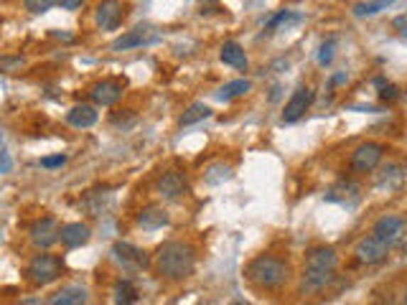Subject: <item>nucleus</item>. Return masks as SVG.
I'll list each match as a JSON object with an SVG mask.
<instances>
[{"instance_id": "22", "label": "nucleus", "mask_w": 407, "mask_h": 305, "mask_svg": "<svg viewBox=\"0 0 407 305\" xmlns=\"http://www.w3.org/2000/svg\"><path fill=\"white\" fill-rule=\"evenodd\" d=\"M249 89H252V82H249V79H232V82H227V84L222 87L214 97L222 99V102H232V99L244 97Z\"/></svg>"}, {"instance_id": "34", "label": "nucleus", "mask_w": 407, "mask_h": 305, "mask_svg": "<svg viewBox=\"0 0 407 305\" xmlns=\"http://www.w3.org/2000/svg\"><path fill=\"white\" fill-rule=\"evenodd\" d=\"M64 163H67V155H64V152H56V155H46V158H41V168H49V171L61 168Z\"/></svg>"}, {"instance_id": "14", "label": "nucleus", "mask_w": 407, "mask_h": 305, "mask_svg": "<svg viewBox=\"0 0 407 305\" xmlns=\"http://www.w3.org/2000/svg\"><path fill=\"white\" fill-rule=\"evenodd\" d=\"M122 92H125V84L117 79H102L97 84H92L89 89V99L97 107H109V104H115L117 99L122 97Z\"/></svg>"}, {"instance_id": "3", "label": "nucleus", "mask_w": 407, "mask_h": 305, "mask_svg": "<svg viewBox=\"0 0 407 305\" xmlns=\"http://www.w3.org/2000/svg\"><path fill=\"white\" fill-rule=\"evenodd\" d=\"M244 277H247L257 290H278L291 277V265L283 257L275 255H257L255 260H249L244 267Z\"/></svg>"}, {"instance_id": "8", "label": "nucleus", "mask_w": 407, "mask_h": 305, "mask_svg": "<svg viewBox=\"0 0 407 305\" xmlns=\"http://www.w3.org/2000/svg\"><path fill=\"white\" fill-rule=\"evenodd\" d=\"M59 229L61 226L54 216H43V219H36L31 224L28 239L38 250H49V247H54V244L59 242Z\"/></svg>"}, {"instance_id": "1", "label": "nucleus", "mask_w": 407, "mask_h": 305, "mask_svg": "<svg viewBox=\"0 0 407 305\" xmlns=\"http://www.w3.org/2000/svg\"><path fill=\"white\" fill-rule=\"evenodd\" d=\"M153 265L163 280H186L196 270V250L189 242H163L153 255Z\"/></svg>"}, {"instance_id": "31", "label": "nucleus", "mask_w": 407, "mask_h": 305, "mask_svg": "<svg viewBox=\"0 0 407 305\" xmlns=\"http://www.w3.org/2000/svg\"><path fill=\"white\" fill-rule=\"evenodd\" d=\"M23 6L33 16H43V13H49L56 6V0H23Z\"/></svg>"}, {"instance_id": "9", "label": "nucleus", "mask_w": 407, "mask_h": 305, "mask_svg": "<svg viewBox=\"0 0 407 305\" xmlns=\"http://www.w3.org/2000/svg\"><path fill=\"white\" fill-rule=\"evenodd\" d=\"M371 234L384 239L389 247H395V244H400L402 237H405V219H402L400 214H384V216L377 219Z\"/></svg>"}, {"instance_id": "12", "label": "nucleus", "mask_w": 407, "mask_h": 305, "mask_svg": "<svg viewBox=\"0 0 407 305\" xmlns=\"http://www.w3.org/2000/svg\"><path fill=\"white\" fill-rule=\"evenodd\" d=\"M112 257L122 270H146L148 267V255L130 242H115L112 244Z\"/></svg>"}, {"instance_id": "19", "label": "nucleus", "mask_w": 407, "mask_h": 305, "mask_svg": "<svg viewBox=\"0 0 407 305\" xmlns=\"http://www.w3.org/2000/svg\"><path fill=\"white\" fill-rule=\"evenodd\" d=\"M89 300V290L82 285H67V287H61L59 293L51 295L49 303L51 305H82Z\"/></svg>"}, {"instance_id": "37", "label": "nucleus", "mask_w": 407, "mask_h": 305, "mask_svg": "<svg viewBox=\"0 0 407 305\" xmlns=\"http://www.w3.org/2000/svg\"><path fill=\"white\" fill-rule=\"evenodd\" d=\"M56 6H61L64 11H77L85 6V0H56Z\"/></svg>"}, {"instance_id": "38", "label": "nucleus", "mask_w": 407, "mask_h": 305, "mask_svg": "<svg viewBox=\"0 0 407 305\" xmlns=\"http://www.w3.org/2000/svg\"><path fill=\"white\" fill-rule=\"evenodd\" d=\"M344 82H347V74H334L331 77V84H344Z\"/></svg>"}, {"instance_id": "33", "label": "nucleus", "mask_w": 407, "mask_h": 305, "mask_svg": "<svg viewBox=\"0 0 407 305\" xmlns=\"http://www.w3.org/2000/svg\"><path fill=\"white\" fill-rule=\"evenodd\" d=\"M224 11V6L219 0H199V13L201 16H217Z\"/></svg>"}, {"instance_id": "10", "label": "nucleus", "mask_w": 407, "mask_h": 305, "mask_svg": "<svg viewBox=\"0 0 407 305\" xmlns=\"http://www.w3.org/2000/svg\"><path fill=\"white\" fill-rule=\"evenodd\" d=\"M313 89L310 87H298V89L293 92V97L286 102V110H283V117L280 120L286 122V125H293V122H298L305 112L310 110V104H313Z\"/></svg>"}, {"instance_id": "36", "label": "nucleus", "mask_w": 407, "mask_h": 305, "mask_svg": "<svg viewBox=\"0 0 407 305\" xmlns=\"http://www.w3.org/2000/svg\"><path fill=\"white\" fill-rule=\"evenodd\" d=\"M392 26H395L397 36H400V38H407V16H405V13H402V16H397V18L392 21Z\"/></svg>"}, {"instance_id": "18", "label": "nucleus", "mask_w": 407, "mask_h": 305, "mask_svg": "<svg viewBox=\"0 0 407 305\" xmlns=\"http://www.w3.org/2000/svg\"><path fill=\"white\" fill-rule=\"evenodd\" d=\"M97 120H99V112H97V107H94V104H74L72 110L67 112V122L77 130L92 128Z\"/></svg>"}, {"instance_id": "7", "label": "nucleus", "mask_w": 407, "mask_h": 305, "mask_svg": "<svg viewBox=\"0 0 407 305\" xmlns=\"http://www.w3.org/2000/svg\"><path fill=\"white\" fill-rule=\"evenodd\" d=\"M158 41H161V30H156L153 26H135L133 30H125L122 36H117L112 41V51L140 49V46H151V43Z\"/></svg>"}, {"instance_id": "2", "label": "nucleus", "mask_w": 407, "mask_h": 305, "mask_svg": "<svg viewBox=\"0 0 407 305\" xmlns=\"http://www.w3.org/2000/svg\"><path fill=\"white\" fill-rule=\"evenodd\" d=\"M336 267H339V255H336L334 247H313V250H308L300 290L303 293H318V290H323L328 282L334 280Z\"/></svg>"}, {"instance_id": "11", "label": "nucleus", "mask_w": 407, "mask_h": 305, "mask_svg": "<svg viewBox=\"0 0 407 305\" xmlns=\"http://www.w3.org/2000/svg\"><path fill=\"white\" fill-rule=\"evenodd\" d=\"M326 201L328 204H339V206H357L359 201H362V186L354 181H349V178H341V181H336L331 189L326 191Z\"/></svg>"}, {"instance_id": "25", "label": "nucleus", "mask_w": 407, "mask_h": 305, "mask_svg": "<svg viewBox=\"0 0 407 305\" xmlns=\"http://www.w3.org/2000/svg\"><path fill=\"white\" fill-rule=\"evenodd\" d=\"M232 176H234L232 165L214 163V165H209L207 171H204V183H207V186H222V183H227Z\"/></svg>"}, {"instance_id": "23", "label": "nucleus", "mask_w": 407, "mask_h": 305, "mask_svg": "<svg viewBox=\"0 0 407 305\" xmlns=\"http://www.w3.org/2000/svg\"><path fill=\"white\" fill-rule=\"evenodd\" d=\"M207 117H212V107L204 102H194L186 107V112H183L181 117H178V125H181V128H189V125H196V122L207 120Z\"/></svg>"}, {"instance_id": "15", "label": "nucleus", "mask_w": 407, "mask_h": 305, "mask_svg": "<svg viewBox=\"0 0 407 305\" xmlns=\"http://www.w3.org/2000/svg\"><path fill=\"white\" fill-rule=\"evenodd\" d=\"M156 189H158V194L163 196V199L176 201V199H181V196L186 194L189 181H186V176H183L181 171H165L163 176L158 178V183H156Z\"/></svg>"}, {"instance_id": "32", "label": "nucleus", "mask_w": 407, "mask_h": 305, "mask_svg": "<svg viewBox=\"0 0 407 305\" xmlns=\"http://www.w3.org/2000/svg\"><path fill=\"white\" fill-rule=\"evenodd\" d=\"M23 67V56H0V72H16V69Z\"/></svg>"}, {"instance_id": "5", "label": "nucleus", "mask_w": 407, "mask_h": 305, "mask_svg": "<svg viewBox=\"0 0 407 305\" xmlns=\"http://www.w3.org/2000/svg\"><path fill=\"white\" fill-rule=\"evenodd\" d=\"M389 252H392V247H389L384 239L374 237V234H367V237H362L357 242V247H354L357 262H362V265H382L384 260L389 257Z\"/></svg>"}, {"instance_id": "13", "label": "nucleus", "mask_w": 407, "mask_h": 305, "mask_svg": "<svg viewBox=\"0 0 407 305\" xmlns=\"http://www.w3.org/2000/svg\"><path fill=\"white\" fill-rule=\"evenodd\" d=\"M125 6L120 0H102L97 8H94V21L102 30H117L125 18Z\"/></svg>"}, {"instance_id": "4", "label": "nucleus", "mask_w": 407, "mask_h": 305, "mask_svg": "<svg viewBox=\"0 0 407 305\" xmlns=\"http://www.w3.org/2000/svg\"><path fill=\"white\" fill-rule=\"evenodd\" d=\"M61 272H64V260H61L59 255L43 252V255H36L28 262V267H26V280L36 287H46L59 280Z\"/></svg>"}, {"instance_id": "17", "label": "nucleus", "mask_w": 407, "mask_h": 305, "mask_svg": "<svg viewBox=\"0 0 407 305\" xmlns=\"http://www.w3.org/2000/svg\"><path fill=\"white\" fill-rule=\"evenodd\" d=\"M170 221L168 211L158 204H148L138 211V226H143L146 232H156V229H163Z\"/></svg>"}, {"instance_id": "27", "label": "nucleus", "mask_w": 407, "mask_h": 305, "mask_svg": "<svg viewBox=\"0 0 407 305\" xmlns=\"http://www.w3.org/2000/svg\"><path fill=\"white\" fill-rule=\"evenodd\" d=\"M336 49H339V36H328L326 41L318 46V64L321 67H331L334 64V59H336Z\"/></svg>"}, {"instance_id": "20", "label": "nucleus", "mask_w": 407, "mask_h": 305, "mask_svg": "<svg viewBox=\"0 0 407 305\" xmlns=\"http://www.w3.org/2000/svg\"><path fill=\"white\" fill-rule=\"evenodd\" d=\"M219 59H222V64H227V67L247 69V54H244V49L239 46L237 41H224V43H222V49H219Z\"/></svg>"}, {"instance_id": "29", "label": "nucleus", "mask_w": 407, "mask_h": 305, "mask_svg": "<svg viewBox=\"0 0 407 305\" xmlns=\"http://www.w3.org/2000/svg\"><path fill=\"white\" fill-rule=\"evenodd\" d=\"M138 122V115H135V110H115L109 112V125L117 130H130Z\"/></svg>"}, {"instance_id": "35", "label": "nucleus", "mask_w": 407, "mask_h": 305, "mask_svg": "<svg viewBox=\"0 0 407 305\" xmlns=\"http://www.w3.org/2000/svg\"><path fill=\"white\" fill-rule=\"evenodd\" d=\"M11 168H13V158H11V152H8V150H3V148H0V176H3V173H11Z\"/></svg>"}, {"instance_id": "21", "label": "nucleus", "mask_w": 407, "mask_h": 305, "mask_svg": "<svg viewBox=\"0 0 407 305\" xmlns=\"http://www.w3.org/2000/svg\"><path fill=\"white\" fill-rule=\"evenodd\" d=\"M402 183H405V168H402L400 163H387L377 178L379 189H387V191L402 189Z\"/></svg>"}, {"instance_id": "39", "label": "nucleus", "mask_w": 407, "mask_h": 305, "mask_svg": "<svg viewBox=\"0 0 407 305\" xmlns=\"http://www.w3.org/2000/svg\"><path fill=\"white\" fill-rule=\"evenodd\" d=\"M0 148H3V133H0Z\"/></svg>"}, {"instance_id": "26", "label": "nucleus", "mask_w": 407, "mask_h": 305, "mask_svg": "<svg viewBox=\"0 0 407 305\" xmlns=\"http://www.w3.org/2000/svg\"><path fill=\"white\" fill-rule=\"evenodd\" d=\"M392 3H397V0H364V3H357V6H354V16H357V18L377 16V13L387 11Z\"/></svg>"}, {"instance_id": "28", "label": "nucleus", "mask_w": 407, "mask_h": 305, "mask_svg": "<svg viewBox=\"0 0 407 305\" xmlns=\"http://www.w3.org/2000/svg\"><path fill=\"white\" fill-rule=\"evenodd\" d=\"M300 18H303V16H298V13H293V11H280V13H275L273 18L268 21V26H265V36L275 33V30H278L280 26H286V23H298Z\"/></svg>"}, {"instance_id": "6", "label": "nucleus", "mask_w": 407, "mask_h": 305, "mask_svg": "<svg viewBox=\"0 0 407 305\" xmlns=\"http://www.w3.org/2000/svg\"><path fill=\"white\" fill-rule=\"evenodd\" d=\"M384 150H387V148H384L382 143H371V140L357 145V148H354V152H352V160H349V163H352V171L371 173L379 163H382Z\"/></svg>"}, {"instance_id": "30", "label": "nucleus", "mask_w": 407, "mask_h": 305, "mask_svg": "<svg viewBox=\"0 0 407 305\" xmlns=\"http://www.w3.org/2000/svg\"><path fill=\"white\" fill-rule=\"evenodd\" d=\"M377 89H379V99H382V102H387V104H395V102H400V99H402V92H400V87H397V84H389V82H384V84H379Z\"/></svg>"}, {"instance_id": "24", "label": "nucleus", "mask_w": 407, "mask_h": 305, "mask_svg": "<svg viewBox=\"0 0 407 305\" xmlns=\"http://www.w3.org/2000/svg\"><path fill=\"white\" fill-rule=\"evenodd\" d=\"M112 300H115V303H122V305H133L140 300V293L130 280H117L115 287H112Z\"/></svg>"}, {"instance_id": "16", "label": "nucleus", "mask_w": 407, "mask_h": 305, "mask_svg": "<svg viewBox=\"0 0 407 305\" xmlns=\"http://www.w3.org/2000/svg\"><path fill=\"white\" fill-rule=\"evenodd\" d=\"M92 237V229L82 221H72V224H64L59 229V242L67 247V250H77L82 244H87Z\"/></svg>"}]
</instances>
